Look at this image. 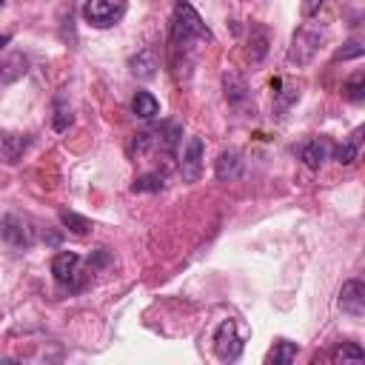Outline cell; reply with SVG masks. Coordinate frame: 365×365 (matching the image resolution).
I'll list each match as a JSON object with an SVG mask.
<instances>
[{"label":"cell","instance_id":"obj_2","mask_svg":"<svg viewBox=\"0 0 365 365\" xmlns=\"http://www.w3.org/2000/svg\"><path fill=\"white\" fill-rule=\"evenodd\" d=\"M322 40H325V29H322L319 23H302V26L294 31V37H291V46H288V54H285L288 63L297 66V68L308 66V63L317 57Z\"/></svg>","mask_w":365,"mask_h":365},{"label":"cell","instance_id":"obj_10","mask_svg":"<svg viewBox=\"0 0 365 365\" xmlns=\"http://www.w3.org/2000/svg\"><path fill=\"white\" fill-rule=\"evenodd\" d=\"M26 148H29V137L26 134H14V131H3L0 134V163H6V165L20 163Z\"/></svg>","mask_w":365,"mask_h":365},{"label":"cell","instance_id":"obj_14","mask_svg":"<svg viewBox=\"0 0 365 365\" xmlns=\"http://www.w3.org/2000/svg\"><path fill=\"white\" fill-rule=\"evenodd\" d=\"M268 43H271V37H268V29L265 26H251V34H248V60L251 63H259L265 54H268Z\"/></svg>","mask_w":365,"mask_h":365},{"label":"cell","instance_id":"obj_18","mask_svg":"<svg viewBox=\"0 0 365 365\" xmlns=\"http://www.w3.org/2000/svg\"><path fill=\"white\" fill-rule=\"evenodd\" d=\"M26 66H29V60H26L23 54H11V57L0 60V80H3V83L20 80V77L26 74Z\"/></svg>","mask_w":365,"mask_h":365},{"label":"cell","instance_id":"obj_3","mask_svg":"<svg viewBox=\"0 0 365 365\" xmlns=\"http://www.w3.org/2000/svg\"><path fill=\"white\" fill-rule=\"evenodd\" d=\"M0 237H3L6 245L17 248V251L34 245V228H31V222L26 217H20V214H11V211L0 217Z\"/></svg>","mask_w":365,"mask_h":365},{"label":"cell","instance_id":"obj_19","mask_svg":"<svg viewBox=\"0 0 365 365\" xmlns=\"http://www.w3.org/2000/svg\"><path fill=\"white\" fill-rule=\"evenodd\" d=\"M294 359H297V345L288 342V339L274 342V348L265 354V362H268V365H288V362H294Z\"/></svg>","mask_w":365,"mask_h":365},{"label":"cell","instance_id":"obj_23","mask_svg":"<svg viewBox=\"0 0 365 365\" xmlns=\"http://www.w3.org/2000/svg\"><path fill=\"white\" fill-rule=\"evenodd\" d=\"M356 137L354 140H342L339 145H334V160L336 163H342V165H351L354 160H356Z\"/></svg>","mask_w":365,"mask_h":365},{"label":"cell","instance_id":"obj_25","mask_svg":"<svg viewBox=\"0 0 365 365\" xmlns=\"http://www.w3.org/2000/svg\"><path fill=\"white\" fill-rule=\"evenodd\" d=\"M362 43H356V40H351V43H345L336 54H334V60H351V57H362Z\"/></svg>","mask_w":365,"mask_h":365},{"label":"cell","instance_id":"obj_22","mask_svg":"<svg viewBox=\"0 0 365 365\" xmlns=\"http://www.w3.org/2000/svg\"><path fill=\"white\" fill-rule=\"evenodd\" d=\"M365 359V351L356 345V342H339L336 351H334V362H362Z\"/></svg>","mask_w":365,"mask_h":365},{"label":"cell","instance_id":"obj_1","mask_svg":"<svg viewBox=\"0 0 365 365\" xmlns=\"http://www.w3.org/2000/svg\"><path fill=\"white\" fill-rule=\"evenodd\" d=\"M211 31L197 14V9L185 0L174 6V20H171V51L174 54H194L202 43H211Z\"/></svg>","mask_w":365,"mask_h":365},{"label":"cell","instance_id":"obj_9","mask_svg":"<svg viewBox=\"0 0 365 365\" xmlns=\"http://www.w3.org/2000/svg\"><path fill=\"white\" fill-rule=\"evenodd\" d=\"M242 168H245L242 154H240L237 148H225V151L217 157V163H214V177H217L220 182H234V180H240Z\"/></svg>","mask_w":365,"mask_h":365},{"label":"cell","instance_id":"obj_17","mask_svg":"<svg viewBox=\"0 0 365 365\" xmlns=\"http://www.w3.org/2000/svg\"><path fill=\"white\" fill-rule=\"evenodd\" d=\"M71 120H74V114H71L68 100L63 94H57L54 103H51V125H54V131H66L71 125Z\"/></svg>","mask_w":365,"mask_h":365},{"label":"cell","instance_id":"obj_4","mask_svg":"<svg viewBox=\"0 0 365 365\" xmlns=\"http://www.w3.org/2000/svg\"><path fill=\"white\" fill-rule=\"evenodd\" d=\"M214 354L222 362L240 359V354H242V336L237 334V322L234 319H222L217 325V331H214Z\"/></svg>","mask_w":365,"mask_h":365},{"label":"cell","instance_id":"obj_6","mask_svg":"<svg viewBox=\"0 0 365 365\" xmlns=\"http://www.w3.org/2000/svg\"><path fill=\"white\" fill-rule=\"evenodd\" d=\"M202 154H205L202 137H191L182 151V160H180V174L185 182H197L202 177Z\"/></svg>","mask_w":365,"mask_h":365},{"label":"cell","instance_id":"obj_21","mask_svg":"<svg viewBox=\"0 0 365 365\" xmlns=\"http://www.w3.org/2000/svg\"><path fill=\"white\" fill-rule=\"evenodd\" d=\"M163 185H165V180L160 174H140V177H134L131 191L134 194H154V191H163Z\"/></svg>","mask_w":365,"mask_h":365},{"label":"cell","instance_id":"obj_26","mask_svg":"<svg viewBox=\"0 0 365 365\" xmlns=\"http://www.w3.org/2000/svg\"><path fill=\"white\" fill-rule=\"evenodd\" d=\"M322 6H325V0H302V14L311 17V14H317Z\"/></svg>","mask_w":365,"mask_h":365},{"label":"cell","instance_id":"obj_5","mask_svg":"<svg viewBox=\"0 0 365 365\" xmlns=\"http://www.w3.org/2000/svg\"><path fill=\"white\" fill-rule=\"evenodd\" d=\"M339 308L342 314L354 317V319H362L365 317V282L362 279H345L342 288H339Z\"/></svg>","mask_w":365,"mask_h":365},{"label":"cell","instance_id":"obj_20","mask_svg":"<svg viewBox=\"0 0 365 365\" xmlns=\"http://www.w3.org/2000/svg\"><path fill=\"white\" fill-rule=\"evenodd\" d=\"M342 97L351 100V103H362L365 100V71H354L342 83Z\"/></svg>","mask_w":365,"mask_h":365},{"label":"cell","instance_id":"obj_12","mask_svg":"<svg viewBox=\"0 0 365 365\" xmlns=\"http://www.w3.org/2000/svg\"><path fill=\"white\" fill-rule=\"evenodd\" d=\"M222 88H225L228 106H234V108H240V106L248 100V83H245V77L237 74V71H225V74H222Z\"/></svg>","mask_w":365,"mask_h":365},{"label":"cell","instance_id":"obj_24","mask_svg":"<svg viewBox=\"0 0 365 365\" xmlns=\"http://www.w3.org/2000/svg\"><path fill=\"white\" fill-rule=\"evenodd\" d=\"M148 145H151V134H148V131L134 134V137L128 140V157H143V154L148 151Z\"/></svg>","mask_w":365,"mask_h":365},{"label":"cell","instance_id":"obj_13","mask_svg":"<svg viewBox=\"0 0 365 365\" xmlns=\"http://www.w3.org/2000/svg\"><path fill=\"white\" fill-rule=\"evenodd\" d=\"M328 143L319 137V140H308L302 148H299V160L311 168V171H319V165L325 163V157H328Z\"/></svg>","mask_w":365,"mask_h":365},{"label":"cell","instance_id":"obj_8","mask_svg":"<svg viewBox=\"0 0 365 365\" xmlns=\"http://www.w3.org/2000/svg\"><path fill=\"white\" fill-rule=\"evenodd\" d=\"M83 17L94 29H108L120 17V9L111 0H83Z\"/></svg>","mask_w":365,"mask_h":365},{"label":"cell","instance_id":"obj_16","mask_svg":"<svg viewBox=\"0 0 365 365\" xmlns=\"http://www.w3.org/2000/svg\"><path fill=\"white\" fill-rule=\"evenodd\" d=\"M131 111H134L140 120H151V117L160 114V103H157V97H154L151 91H137L134 100H131Z\"/></svg>","mask_w":365,"mask_h":365},{"label":"cell","instance_id":"obj_11","mask_svg":"<svg viewBox=\"0 0 365 365\" xmlns=\"http://www.w3.org/2000/svg\"><path fill=\"white\" fill-rule=\"evenodd\" d=\"M128 68H131V74H134L137 80H151V77L157 74V68H160L157 51H154V48H140V51L128 60Z\"/></svg>","mask_w":365,"mask_h":365},{"label":"cell","instance_id":"obj_27","mask_svg":"<svg viewBox=\"0 0 365 365\" xmlns=\"http://www.w3.org/2000/svg\"><path fill=\"white\" fill-rule=\"evenodd\" d=\"M11 43V34H0V48H6Z\"/></svg>","mask_w":365,"mask_h":365},{"label":"cell","instance_id":"obj_15","mask_svg":"<svg viewBox=\"0 0 365 365\" xmlns=\"http://www.w3.org/2000/svg\"><path fill=\"white\" fill-rule=\"evenodd\" d=\"M57 217H60V225H63L66 231H71L74 237H88V234H91V220H88V217H83V214H77V211H68V208H63Z\"/></svg>","mask_w":365,"mask_h":365},{"label":"cell","instance_id":"obj_7","mask_svg":"<svg viewBox=\"0 0 365 365\" xmlns=\"http://www.w3.org/2000/svg\"><path fill=\"white\" fill-rule=\"evenodd\" d=\"M51 274L60 285H68V288H80L77 277H80V257L74 251H60L54 259H51Z\"/></svg>","mask_w":365,"mask_h":365}]
</instances>
